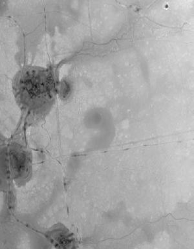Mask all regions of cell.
Returning a JSON list of instances; mask_svg holds the SVG:
<instances>
[{"instance_id": "cell-1", "label": "cell", "mask_w": 194, "mask_h": 249, "mask_svg": "<svg viewBox=\"0 0 194 249\" xmlns=\"http://www.w3.org/2000/svg\"><path fill=\"white\" fill-rule=\"evenodd\" d=\"M39 74L35 68H31L19 73L15 83L17 99L21 110L33 121L44 115L46 108L43 102L42 88L40 89Z\"/></svg>"}, {"instance_id": "cell-2", "label": "cell", "mask_w": 194, "mask_h": 249, "mask_svg": "<svg viewBox=\"0 0 194 249\" xmlns=\"http://www.w3.org/2000/svg\"><path fill=\"white\" fill-rule=\"evenodd\" d=\"M1 162H4V174L16 185L21 187L31 180L32 176V158L24 147L17 142L11 143L1 150Z\"/></svg>"}, {"instance_id": "cell-3", "label": "cell", "mask_w": 194, "mask_h": 249, "mask_svg": "<svg viewBox=\"0 0 194 249\" xmlns=\"http://www.w3.org/2000/svg\"><path fill=\"white\" fill-rule=\"evenodd\" d=\"M67 232H64L63 230H54L50 231L49 232L50 236V240L53 243L54 245H60V248H63V245H68L72 244L73 240L71 238H69V236H67ZM68 248V247H67Z\"/></svg>"}]
</instances>
